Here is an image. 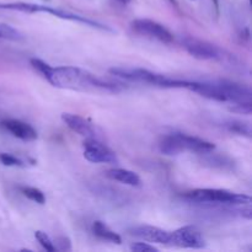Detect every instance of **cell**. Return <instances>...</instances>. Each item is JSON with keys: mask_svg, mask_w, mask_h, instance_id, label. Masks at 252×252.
<instances>
[{"mask_svg": "<svg viewBox=\"0 0 252 252\" xmlns=\"http://www.w3.org/2000/svg\"><path fill=\"white\" fill-rule=\"evenodd\" d=\"M158 147L161 154L169 155V157L181 154L184 152L209 154L216 150L214 143L193 137V135L184 134V133H170V134L164 135L159 140Z\"/></svg>", "mask_w": 252, "mask_h": 252, "instance_id": "277c9868", "label": "cell"}, {"mask_svg": "<svg viewBox=\"0 0 252 252\" xmlns=\"http://www.w3.org/2000/svg\"><path fill=\"white\" fill-rule=\"evenodd\" d=\"M22 38V34L14 27L9 25L0 24V39H10V41H19Z\"/></svg>", "mask_w": 252, "mask_h": 252, "instance_id": "ac0fdd59", "label": "cell"}, {"mask_svg": "<svg viewBox=\"0 0 252 252\" xmlns=\"http://www.w3.org/2000/svg\"><path fill=\"white\" fill-rule=\"evenodd\" d=\"M0 162L5 166H17V167H25L26 166V161L20 158L15 157V155L9 154V153H0Z\"/></svg>", "mask_w": 252, "mask_h": 252, "instance_id": "d6986e66", "label": "cell"}, {"mask_svg": "<svg viewBox=\"0 0 252 252\" xmlns=\"http://www.w3.org/2000/svg\"><path fill=\"white\" fill-rule=\"evenodd\" d=\"M0 9L4 10H12V11H20L25 12V14H37V12H47V14H51L53 16L59 17L62 20H69V21L73 22H80V24L86 25V26L94 27V29L102 30V31H111L110 29L106 25L101 24V22L95 21V20H91L89 17L81 16V15L73 14V12L65 11V10L62 9H56V7L51 6H44V5H38V4H30V2H7V4H0Z\"/></svg>", "mask_w": 252, "mask_h": 252, "instance_id": "5b68a950", "label": "cell"}, {"mask_svg": "<svg viewBox=\"0 0 252 252\" xmlns=\"http://www.w3.org/2000/svg\"><path fill=\"white\" fill-rule=\"evenodd\" d=\"M54 246H56V250L59 251H71V241L68 236H57L56 241H54Z\"/></svg>", "mask_w": 252, "mask_h": 252, "instance_id": "44dd1931", "label": "cell"}, {"mask_svg": "<svg viewBox=\"0 0 252 252\" xmlns=\"http://www.w3.org/2000/svg\"><path fill=\"white\" fill-rule=\"evenodd\" d=\"M169 245L185 249H203L206 239L197 226L186 225L170 233Z\"/></svg>", "mask_w": 252, "mask_h": 252, "instance_id": "ba28073f", "label": "cell"}, {"mask_svg": "<svg viewBox=\"0 0 252 252\" xmlns=\"http://www.w3.org/2000/svg\"><path fill=\"white\" fill-rule=\"evenodd\" d=\"M184 198L193 203L226 204V206H244L251 204V197L248 194L235 193L219 189H196L186 192Z\"/></svg>", "mask_w": 252, "mask_h": 252, "instance_id": "8992f818", "label": "cell"}, {"mask_svg": "<svg viewBox=\"0 0 252 252\" xmlns=\"http://www.w3.org/2000/svg\"><path fill=\"white\" fill-rule=\"evenodd\" d=\"M111 75L120 80H125L127 83L145 84V85L157 86L162 89H187L191 90L193 86V81L182 80V79L169 78V76L157 74L148 69L143 68H123V66H115L108 70Z\"/></svg>", "mask_w": 252, "mask_h": 252, "instance_id": "3957f363", "label": "cell"}, {"mask_svg": "<svg viewBox=\"0 0 252 252\" xmlns=\"http://www.w3.org/2000/svg\"><path fill=\"white\" fill-rule=\"evenodd\" d=\"M169 1L171 2L172 5H175V6H177V1H176V0H169Z\"/></svg>", "mask_w": 252, "mask_h": 252, "instance_id": "484cf974", "label": "cell"}, {"mask_svg": "<svg viewBox=\"0 0 252 252\" xmlns=\"http://www.w3.org/2000/svg\"><path fill=\"white\" fill-rule=\"evenodd\" d=\"M30 64L42 78L46 79L54 88L112 94L120 93L123 89L118 84L103 80L95 74L78 66H52L39 58H31Z\"/></svg>", "mask_w": 252, "mask_h": 252, "instance_id": "6da1fadb", "label": "cell"}, {"mask_svg": "<svg viewBox=\"0 0 252 252\" xmlns=\"http://www.w3.org/2000/svg\"><path fill=\"white\" fill-rule=\"evenodd\" d=\"M182 47L187 53L199 61H217L221 58V51L216 46L204 39L197 37H186L182 39Z\"/></svg>", "mask_w": 252, "mask_h": 252, "instance_id": "30bf717a", "label": "cell"}, {"mask_svg": "<svg viewBox=\"0 0 252 252\" xmlns=\"http://www.w3.org/2000/svg\"><path fill=\"white\" fill-rule=\"evenodd\" d=\"M20 191H21V193L25 197H27L30 201L34 202V203L41 204V206L46 203V196H44V193L39 189L31 186H21L20 187Z\"/></svg>", "mask_w": 252, "mask_h": 252, "instance_id": "e0dca14e", "label": "cell"}, {"mask_svg": "<svg viewBox=\"0 0 252 252\" xmlns=\"http://www.w3.org/2000/svg\"><path fill=\"white\" fill-rule=\"evenodd\" d=\"M106 176L110 180L116 182H121L123 185L132 187H138L142 184V180L135 174L134 171H130L127 169H121V167H113L106 171Z\"/></svg>", "mask_w": 252, "mask_h": 252, "instance_id": "5bb4252c", "label": "cell"}, {"mask_svg": "<svg viewBox=\"0 0 252 252\" xmlns=\"http://www.w3.org/2000/svg\"><path fill=\"white\" fill-rule=\"evenodd\" d=\"M203 97L218 102H252V91L249 86L229 80L194 81L192 90Z\"/></svg>", "mask_w": 252, "mask_h": 252, "instance_id": "7a4b0ae2", "label": "cell"}, {"mask_svg": "<svg viewBox=\"0 0 252 252\" xmlns=\"http://www.w3.org/2000/svg\"><path fill=\"white\" fill-rule=\"evenodd\" d=\"M130 235L147 241L149 244H161V245H169L170 231L164 230L161 228L153 225H138L130 229Z\"/></svg>", "mask_w": 252, "mask_h": 252, "instance_id": "8fae6325", "label": "cell"}, {"mask_svg": "<svg viewBox=\"0 0 252 252\" xmlns=\"http://www.w3.org/2000/svg\"><path fill=\"white\" fill-rule=\"evenodd\" d=\"M84 158L93 164H118L117 155L97 138H86L83 144Z\"/></svg>", "mask_w": 252, "mask_h": 252, "instance_id": "9c48e42d", "label": "cell"}, {"mask_svg": "<svg viewBox=\"0 0 252 252\" xmlns=\"http://www.w3.org/2000/svg\"><path fill=\"white\" fill-rule=\"evenodd\" d=\"M0 126L6 132H9L12 137L24 140V142H32V140H36L37 137H38L37 130L31 125L24 122V121L7 118V120H2L0 122Z\"/></svg>", "mask_w": 252, "mask_h": 252, "instance_id": "7c38bea8", "label": "cell"}, {"mask_svg": "<svg viewBox=\"0 0 252 252\" xmlns=\"http://www.w3.org/2000/svg\"><path fill=\"white\" fill-rule=\"evenodd\" d=\"M230 111L240 115H251L252 112V102H240V103H233L230 107Z\"/></svg>", "mask_w": 252, "mask_h": 252, "instance_id": "603a6c76", "label": "cell"}, {"mask_svg": "<svg viewBox=\"0 0 252 252\" xmlns=\"http://www.w3.org/2000/svg\"><path fill=\"white\" fill-rule=\"evenodd\" d=\"M93 233L94 235L97 236V238L101 239V240L110 241V243L117 244V245L122 244V238H121L116 231H113L110 226H107L103 221L101 220L94 221Z\"/></svg>", "mask_w": 252, "mask_h": 252, "instance_id": "9a60e30c", "label": "cell"}, {"mask_svg": "<svg viewBox=\"0 0 252 252\" xmlns=\"http://www.w3.org/2000/svg\"><path fill=\"white\" fill-rule=\"evenodd\" d=\"M212 1H213V5L214 7H216L217 12H219V0H212Z\"/></svg>", "mask_w": 252, "mask_h": 252, "instance_id": "d4e9b609", "label": "cell"}, {"mask_svg": "<svg viewBox=\"0 0 252 252\" xmlns=\"http://www.w3.org/2000/svg\"><path fill=\"white\" fill-rule=\"evenodd\" d=\"M34 238H36V240L38 241L39 245H41L46 251L48 252L56 251V246H54L53 240L49 238L48 234H46L42 230H37L36 233H34Z\"/></svg>", "mask_w": 252, "mask_h": 252, "instance_id": "ffe728a7", "label": "cell"}, {"mask_svg": "<svg viewBox=\"0 0 252 252\" xmlns=\"http://www.w3.org/2000/svg\"><path fill=\"white\" fill-rule=\"evenodd\" d=\"M116 1L121 5H128L130 1H132V0H116Z\"/></svg>", "mask_w": 252, "mask_h": 252, "instance_id": "cb8c5ba5", "label": "cell"}, {"mask_svg": "<svg viewBox=\"0 0 252 252\" xmlns=\"http://www.w3.org/2000/svg\"><path fill=\"white\" fill-rule=\"evenodd\" d=\"M225 127L228 128L229 132L235 133L238 135H244V137L251 138V126L250 123L243 122V121H229L226 122Z\"/></svg>", "mask_w": 252, "mask_h": 252, "instance_id": "2e32d148", "label": "cell"}, {"mask_svg": "<svg viewBox=\"0 0 252 252\" xmlns=\"http://www.w3.org/2000/svg\"><path fill=\"white\" fill-rule=\"evenodd\" d=\"M133 31L140 36L148 37V38L157 39L161 43L170 44L174 42V34L167 27L159 24L158 21L150 19H137L133 20L130 24Z\"/></svg>", "mask_w": 252, "mask_h": 252, "instance_id": "52a82bcc", "label": "cell"}, {"mask_svg": "<svg viewBox=\"0 0 252 252\" xmlns=\"http://www.w3.org/2000/svg\"><path fill=\"white\" fill-rule=\"evenodd\" d=\"M130 251H135V252H158L159 251V249L155 248L154 245H152V244L147 243V241H144V243H135V244H132L130 245Z\"/></svg>", "mask_w": 252, "mask_h": 252, "instance_id": "7402d4cb", "label": "cell"}, {"mask_svg": "<svg viewBox=\"0 0 252 252\" xmlns=\"http://www.w3.org/2000/svg\"><path fill=\"white\" fill-rule=\"evenodd\" d=\"M62 121L65 123L66 127L73 132L78 133L79 135L85 138H96V128L95 126L88 120H85L81 116L75 115V113L64 112L61 116Z\"/></svg>", "mask_w": 252, "mask_h": 252, "instance_id": "4fadbf2b", "label": "cell"}]
</instances>
